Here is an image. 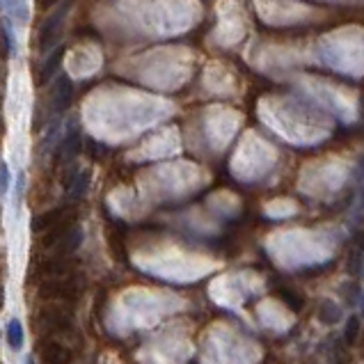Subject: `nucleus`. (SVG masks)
Segmentation results:
<instances>
[{
	"instance_id": "obj_1",
	"label": "nucleus",
	"mask_w": 364,
	"mask_h": 364,
	"mask_svg": "<svg viewBox=\"0 0 364 364\" xmlns=\"http://www.w3.org/2000/svg\"><path fill=\"white\" fill-rule=\"evenodd\" d=\"M69 9H71V0H62V3L58 5V9H53V12L46 16V21L39 28V48L46 50L50 44H55V39L62 33V26H65V18L69 14Z\"/></svg>"
},
{
	"instance_id": "obj_2",
	"label": "nucleus",
	"mask_w": 364,
	"mask_h": 364,
	"mask_svg": "<svg viewBox=\"0 0 364 364\" xmlns=\"http://www.w3.org/2000/svg\"><path fill=\"white\" fill-rule=\"evenodd\" d=\"M71 103H74V82H71L67 74H58L53 92H50V110H53L55 115H60Z\"/></svg>"
},
{
	"instance_id": "obj_3",
	"label": "nucleus",
	"mask_w": 364,
	"mask_h": 364,
	"mask_svg": "<svg viewBox=\"0 0 364 364\" xmlns=\"http://www.w3.org/2000/svg\"><path fill=\"white\" fill-rule=\"evenodd\" d=\"M39 323L44 326L46 330H50V332H67L71 328V318H69L67 311L46 307V309H41Z\"/></svg>"
},
{
	"instance_id": "obj_4",
	"label": "nucleus",
	"mask_w": 364,
	"mask_h": 364,
	"mask_svg": "<svg viewBox=\"0 0 364 364\" xmlns=\"http://www.w3.org/2000/svg\"><path fill=\"white\" fill-rule=\"evenodd\" d=\"M37 294H39V298H44V300H74L76 298L74 284H71V282H60V279H55V282L41 284Z\"/></svg>"
},
{
	"instance_id": "obj_5",
	"label": "nucleus",
	"mask_w": 364,
	"mask_h": 364,
	"mask_svg": "<svg viewBox=\"0 0 364 364\" xmlns=\"http://www.w3.org/2000/svg\"><path fill=\"white\" fill-rule=\"evenodd\" d=\"M80 149H82V135L76 127H71L60 142V161H65V163L74 161L80 154Z\"/></svg>"
},
{
	"instance_id": "obj_6",
	"label": "nucleus",
	"mask_w": 364,
	"mask_h": 364,
	"mask_svg": "<svg viewBox=\"0 0 364 364\" xmlns=\"http://www.w3.org/2000/svg\"><path fill=\"white\" fill-rule=\"evenodd\" d=\"M62 218H65V209H50V211L35 215L30 227H33L35 234H48L53 227H58L62 223Z\"/></svg>"
},
{
	"instance_id": "obj_7",
	"label": "nucleus",
	"mask_w": 364,
	"mask_h": 364,
	"mask_svg": "<svg viewBox=\"0 0 364 364\" xmlns=\"http://www.w3.org/2000/svg\"><path fill=\"white\" fill-rule=\"evenodd\" d=\"M90 181H92V172L87 168L76 170L74 174H71L69 181H67V193H69L71 200H80V197H85L87 188H90Z\"/></svg>"
},
{
	"instance_id": "obj_8",
	"label": "nucleus",
	"mask_w": 364,
	"mask_h": 364,
	"mask_svg": "<svg viewBox=\"0 0 364 364\" xmlns=\"http://www.w3.org/2000/svg\"><path fill=\"white\" fill-rule=\"evenodd\" d=\"M62 58H65V46L60 44L58 48H53V53H50L44 60V65H41V69H39V82H48L53 76H58Z\"/></svg>"
},
{
	"instance_id": "obj_9",
	"label": "nucleus",
	"mask_w": 364,
	"mask_h": 364,
	"mask_svg": "<svg viewBox=\"0 0 364 364\" xmlns=\"http://www.w3.org/2000/svg\"><path fill=\"white\" fill-rule=\"evenodd\" d=\"M41 353H44V360L48 364H69L71 362V350L65 344H60V341H48Z\"/></svg>"
},
{
	"instance_id": "obj_10",
	"label": "nucleus",
	"mask_w": 364,
	"mask_h": 364,
	"mask_svg": "<svg viewBox=\"0 0 364 364\" xmlns=\"http://www.w3.org/2000/svg\"><path fill=\"white\" fill-rule=\"evenodd\" d=\"M5 337H7V346L12 350H21L26 344V330H23V323H21L18 318H12L7 323V330H5Z\"/></svg>"
},
{
	"instance_id": "obj_11",
	"label": "nucleus",
	"mask_w": 364,
	"mask_h": 364,
	"mask_svg": "<svg viewBox=\"0 0 364 364\" xmlns=\"http://www.w3.org/2000/svg\"><path fill=\"white\" fill-rule=\"evenodd\" d=\"M80 243H82V230L71 227V230H67V234L55 243V247L60 255H69V252H74V250H78Z\"/></svg>"
},
{
	"instance_id": "obj_12",
	"label": "nucleus",
	"mask_w": 364,
	"mask_h": 364,
	"mask_svg": "<svg viewBox=\"0 0 364 364\" xmlns=\"http://www.w3.org/2000/svg\"><path fill=\"white\" fill-rule=\"evenodd\" d=\"M318 318L323 321L326 326H335L337 321L341 318V307L335 303V300H321V305H318Z\"/></svg>"
},
{
	"instance_id": "obj_13",
	"label": "nucleus",
	"mask_w": 364,
	"mask_h": 364,
	"mask_svg": "<svg viewBox=\"0 0 364 364\" xmlns=\"http://www.w3.org/2000/svg\"><path fill=\"white\" fill-rule=\"evenodd\" d=\"M3 3H5L9 18H16V21H21V23L28 21V9H26L23 0H3Z\"/></svg>"
},
{
	"instance_id": "obj_14",
	"label": "nucleus",
	"mask_w": 364,
	"mask_h": 364,
	"mask_svg": "<svg viewBox=\"0 0 364 364\" xmlns=\"http://www.w3.org/2000/svg\"><path fill=\"white\" fill-rule=\"evenodd\" d=\"M358 337H360V318L350 316L346 321V328H344V341H346V344H355Z\"/></svg>"
},
{
	"instance_id": "obj_15",
	"label": "nucleus",
	"mask_w": 364,
	"mask_h": 364,
	"mask_svg": "<svg viewBox=\"0 0 364 364\" xmlns=\"http://www.w3.org/2000/svg\"><path fill=\"white\" fill-rule=\"evenodd\" d=\"M3 39H5V55H12L14 48H16V39H14V33H12V21H5L3 23Z\"/></svg>"
},
{
	"instance_id": "obj_16",
	"label": "nucleus",
	"mask_w": 364,
	"mask_h": 364,
	"mask_svg": "<svg viewBox=\"0 0 364 364\" xmlns=\"http://www.w3.org/2000/svg\"><path fill=\"white\" fill-rule=\"evenodd\" d=\"M9 186H12V172H9V165L5 161H0V197L9 193Z\"/></svg>"
},
{
	"instance_id": "obj_17",
	"label": "nucleus",
	"mask_w": 364,
	"mask_h": 364,
	"mask_svg": "<svg viewBox=\"0 0 364 364\" xmlns=\"http://www.w3.org/2000/svg\"><path fill=\"white\" fill-rule=\"evenodd\" d=\"M23 186H26V176L18 174L16 188H14V211H18V206H21V197H23Z\"/></svg>"
},
{
	"instance_id": "obj_18",
	"label": "nucleus",
	"mask_w": 364,
	"mask_h": 364,
	"mask_svg": "<svg viewBox=\"0 0 364 364\" xmlns=\"http://www.w3.org/2000/svg\"><path fill=\"white\" fill-rule=\"evenodd\" d=\"M37 3H39V7H41V9H50V7L60 5L62 0H37Z\"/></svg>"
},
{
	"instance_id": "obj_19",
	"label": "nucleus",
	"mask_w": 364,
	"mask_h": 364,
	"mask_svg": "<svg viewBox=\"0 0 364 364\" xmlns=\"http://www.w3.org/2000/svg\"><path fill=\"white\" fill-rule=\"evenodd\" d=\"M5 305V289H3V284H0V307Z\"/></svg>"
},
{
	"instance_id": "obj_20",
	"label": "nucleus",
	"mask_w": 364,
	"mask_h": 364,
	"mask_svg": "<svg viewBox=\"0 0 364 364\" xmlns=\"http://www.w3.org/2000/svg\"><path fill=\"white\" fill-rule=\"evenodd\" d=\"M360 176H364V161H362V165H360Z\"/></svg>"
}]
</instances>
